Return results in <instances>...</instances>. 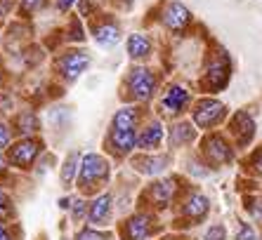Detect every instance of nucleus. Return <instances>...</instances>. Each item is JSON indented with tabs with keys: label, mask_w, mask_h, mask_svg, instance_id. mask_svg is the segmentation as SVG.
Returning a JSON list of instances; mask_svg holds the SVG:
<instances>
[{
	"label": "nucleus",
	"mask_w": 262,
	"mask_h": 240,
	"mask_svg": "<svg viewBox=\"0 0 262 240\" xmlns=\"http://www.w3.org/2000/svg\"><path fill=\"white\" fill-rule=\"evenodd\" d=\"M111 167L109 160L99 153H88L80 160V170H78V188L83 193H90L95 188H99L104 181L109 179Z\"/></svg>",
	"instance_id": "1"
},
{
	"label": "nucleus",
	"mask_w": 262,
	"mask_h": 240,
	"mask_svg": "<svg viewBox=\"0 0 262 240\" xmlns=\"http://www.w3.org/2000/svg\"><path fill=\"white\" fill-rule=\"evenodd\" d=\"M201 153H203V160H206L208 167H222V165H229L234 160L232 144L222 134H210V137L203 139Z\"/></svg>",
	"instance_id": "2"
},
{
	"label": "nucleus",
	"mask_w": 262,
	"mask_h": 240,
	"mask_svg": "<svg viewBox=\"0 0 262 240\" xmlns=\"http://www.w3.org/2000/svg\"><path fill=\"white\" fill-rule=\"evenodd\" d=\"M156 233V219L149 212H137L121 224L123 240H146Z\"/></svg>",
	"instance_id": "3"
},
{
	"label": "nucleus",
	"mask_w": 262,
	"mask_h": 240,
	"mask_svg": "<svg viewBox=\"0 0 262 240\" xmlns=\"http://www.w3.org/2000/svg\"><path fill=\"white\" fill-rule=\"evenodd\" d=\"M227 115V108L222 102H217V99H201V102L194 106V113H191V118H194V125L201 127V130H210V127H215L217 123H222V118Z\"/></svg>",
	"instance_id": "4"
},
{
	"label": "nucleus",
	"mask_w": 262,
	"mask_h": 240,
	"mask_svg": "<svg viewBox=\"0 0 262 240\" xmlns=\"http://www.w3.org/2000/svg\"><path fill=\"white\" fill-rule=\"evenodd\" d=\"M210 212V200L201 191H189L180 203V217L187 219V224H201Z\"/></svg>",
	"instance_id": "5"
},
{
	"label": "nucleus",
	"mask_w": 262,
	"mask_h": 240,
	"mask_svg": "<svg viewBox=\"0 0 262 240\" xmlns=\"http://www.w3.org/2000/svg\"><path fill=\"white\" fill-rule=\"evenodd\" d=\"M128 87H130V94L137 99V102H146L151 99L154 92H156V76H154L149 68H133L128 76Z\"/></svg>",
	"instance_id": "6"
},
{
	"label": "nucleus",
	"mask_w": 262,
	"mask_h": 240,
	"mask_svg": "<svg viewBox=\"0 0 262 240\" xmlns=\"http://www.w3.org/2000/svg\"><path fill=\"white\" fill-rule=\"evenodd\" d=\"M38 153H40V144L33 141V139H21L17 144L10 146V153H7V160L10 165L19 170H29L33 162H36Z\"/></svg>",
	"instance_id": "7"
},
{
	"label": "nucleus",
	"mask_w": 262,
	"mask_h": 240,
	"mask_svg": "<svg viewBox=\"0 0 262 240\" xmlns=\"http://www.w3.org/2000/svg\"><path fill=\"white\" fill-rule=\"evenodd\" d=\"M177 196V179L168 177V179H159L154 181L151 186L146 188V198L154 207H159V210H165V207H170V203L175 200Z\"/></svg>",
	"instance_id": "8"
},
{
	"label": "nucleus",
	"mask_w": 262,
	"mask_h": 240,
	"mask_svg": "<svg viewBox=\"0 0 262 240\" xmlns=\"http://www.w3.org/2000/svg\"><path fill=\"white\" fill-rule=\"evenodd\" d=\"M88 64H90V57H88L85 52H80V50H71V52H67L64 57H59L57 68H59L61 76H64L67 80H76L80 73L88 68Z\"/></svg>",
	"instance_id": "9"
},
{
	"label": "nucleus",
	"mask_w": 262,
	"mask_h": 240,
	"mask_svg": "<svg viewBox=\"0 0 262 240\" xmlns=\"http://www.w3.org/2000/svg\"><path fill=\"white\" fill-rule=\"evenodd\" d=\"M137 139H140V134L135 130H111L106 144L116 156H128L133 149H137Z\"/></svg>",
	"instance_id": "10"
},
{
	"label": "nucleus",
	"mask_w": 262,
	"mask_h": 240,
	"mask_svg": "<svg viewBox=\"0 0 262 240\" xmlns=\"http://www.w3.org/2000/svg\"><path fill=\"white\" fill-rule=\"evenodd\" d=\"M232 134L238 146H248L255 137V120L250 118L246 111H238L232 118Z\"/></svg>",
	"instance_id": "11"
},
{
	"label": "nucleus",
	"mask_w": 262,
	"mask_h": 240,
	"mask_svg": "<svg viewBox=\"0 0 262 240\" xmlns=\"http://www.w3.org/2000/svg\"><path fill=\"white\" fill-rule=\"evenodd\" d=\"M191 21V12L182 3H168L163 10V24L170 31H184Z\"/></svg>",
	"instance_id": "12"
},
{
	"label": "nucleus",
	"mask_w": 262,
	"mask_h": 240,
	"mask_svg": "<svg viewBox=\"0 0 262 240\" xmlns=\"http://www.w3.org/2000/svg\"><path fill=\"white\" fill-rule=\"evenodd\" d=\"M168 165H170V158L168 156H149V153L133 160V167L137 172L146 174V177H159V174H163L168 170Z\"/></svg>",
	"instance_id": "13"
},
{
	"label": "nucleus",
	"mask_w": 262,
	"mask_h": 240,
	"mask_svg": "<svg viewBox=\"0 0 262 240\" xmlns=\"http://www.w3.org/2000/svg\"><path fill=\"white\" fill-rule=\"evenodd\" d=\"M227 80H229V61H227V57L222 54V57H217L215 61H210L208 73H206V83L210 85L213 92H217L227 85Z\"/></svg>",
	"instance_id": "14"
},
{
	"label": "nucleus",
	"mask_w": 262,
	"mask_h": 240,
	"mask_svg": "<svg viewBox=\"0 0 262 240\" xmlns=\"http://www.w3.org/2000/svg\"><path fill=\"white\" fill-rule=\"evenodd\" d=\"M161 104H163V108L168 113L175 115V113H180V111H184V106L189 104V92L184 90L182 85H170V87L165 90Z\"/></svg>",
	"instance_id": "15"
},
{
	"label": "nucleus",
	"mask_w": 262,
	"mask_h": 240,
	"mask_svg": "<svg viewBox=\"0 0 262 240\" xmlns=\"http://www.w3.org/2000/svg\"><path fill=\"white\" fill-rule=\"evenodd\" d=\"M88 219H90L92 226H104V224L109 222L111 219V196L109 193H102L97 200H92Z\"/></svg>",
	"instance_id": "16"
},
{
	"label": "nucleus",
	"mask_w": 262,
	"mask_h": 240,
	"mask_svg": "<svg viewBox=\"0 0 262 240\" xmlns=\"http://www.w3.org/2000/svg\"><path fill=\"white\" fill-rule=\"evenodd\" d=\"M163 137H165V130L159 120H156V123H151L149 127H144V132H142L140 139H137V149L156 151L161 144H163Z\"/></svg>",
	"instance_id": "17"
},
{
	"label": "nucleus",
	"mask_w": 262,
	"mask_h": 240,
	"mask_svg": "<svg viewBox=\"0 0 262 240\" xmlns=\"http://www.w3.org/2000/svg\"><path fill=\"white\" fill-rule=\"evenodd\" d=\"M92 36L102 47H111V45H116L121 40V29L116 24H111V21H104V24L92 29Z\"/></svg>",
	"instance_id": "18"
},
{
	"label": "nucleus",
	"mask_w": 262,
	"mask_h": 240,
	"mask_svg": "<svg viewBox=\"0 0 262 240\" xmlns=\"http://www.w3.org/2000/svg\"><path fill=\"white\" fill-rule=\"evenodd\" d=\"M140 120V111L135 106H123L116 111L114 120H111V130H135Z\"/></svg>",
	"instance_id": "19"
},
{
	"label": "nucleus",
	"mask_w": 262,
	"mask_h": 240,
	"mask_svg": "<svg viewBox=\"0 0 262 240\" xmlns=\"http://www.w3.org/2000/svg\"><path fill=\"white\" fill-rule=\"evenodd\" d=\"M196 139V127L191 123H177L170 130V146H187Z\"/></svg>",
	"instance_id": "20"
},
{
	"label": "nucleus",
	"mask_w": 262,
	"mask_h": 240,
	"mask_svg": "<svg viewBox=\"0 0 262 240\" xmlns=\"http://www.w3.org/2000/svg\"><path fill=\"white\" fill-rule=\"evenodd\" d=\"M149 52H151V40L146 36L133 33V36L128 38V54L133 59H144V57H149Z\"/></svg>",
	"instance_id": "21"
},
{
	"label": "nucleus",
	"mask_w": 262,
	"mask_h": 240,
	"mask_svg": "<svg viewBox=\"0 0 262 240\" xmlns=\"http://www.w3.org/2000/svg\"><path fill=\"white\" fill-rule=\"evenodd\" d=\"M80 160H83V158H80L78 153H71V156L64 160V167H61V184H64V186H69V184L76 179V174H78V170H80Z\"/></svg>",
	"instance_id": "22"
},
{
	"label": "nucleus",
	"mask_w": 262,
	"mask_h": 240,
	"mask_svg": "<svg viewBox=\"0 0 262 240\" xmlns=\"http://www.w3.org/2000/svg\"><path fill=\"white\" fill-rule=\"evenodd\" d=\"M38 130V120L36 115L31 113V111H24V113L17 118V132L19 134H24V137H29L31 132H36Z\"/></svg>",
	"instance_id": "23"
},
{
	"label": "nucleus",
	"mask_w": 262,
	"mask_h": 240,
	"mask_svg": "<svg viewBox=\"0 0 262 240\" xmlns=\"http://www.w3.org/2000/svg\"><path fill=\"white\" fill-rule=\"evenodd\" d=\"M14 217V205L5 191H0V222H10Z\"/></svg>",
	"instance_id": "24"
},
{
	"label": "nucleus",
	"mask_w": 262,
	"mask_h": 240,
	"mask_svg": "<svg viewBox=\"0 0 262 240\" xmlns=\"http://www.w3.org/2000/svg\"><path fill=\"white\" fill-rule=\"evenodd\" d=\"M246 210L257 224H262V198H246Z\"/></svg>",
	"instance_id": "25"
},
{
	"label": "nucleus",
	"mask_w": 262,
	"mask_h": 240,
	"mask_svg": "<svg viewBox=\"0 0 262 240\" xmlns=\"http://www.w3.org/2000/svg\"><path fill=\"white\" fill-rule=\"evenodd\" d=\"M257 233H255V226L248 222H241L238 224V231H236V240H255Z\"/></svg>",
	"instance_id": "26"
},
{
	"label": "nucleus",
	"mask_w": 262,
	"mask_h": 240,
	"mask_svg": "<svg viewBox=\"0 0 262 240\" xmlns=\"http://www.w3.org/2000/svg\"><path fill=\"white\" fill-rule=\"evenodd\" d=\"M203 240H227V228L222 224H213V226L206 231Z\"/></svg>",
	"instance_id": "27"
},
{
	"label": "nucleus",
	"mask_w": 262,
	"mask_h": 240,
	"mask_svg": "<svg viewBox=\"0 0 262 240\" xmlns=\"http://www.w3.org/2000/svg\"><path fill=\"white\" fill-rule=\"evenodd\" d=\"M88 203L85 200H73V219H76V222H80V219H83V214H88Z\"/></svg>",
	"instance_id": "28"
},
{
	"label": "nucleus",
	"mask_w": 262,
	"mask_h": 240,
	"mask_svg": "<svg viewBox=\"0 0 262 240\" xmlns=\"http://www.w3.org/2000/svg\"><path fill=\"white\" fill-rule=\"evenodd\" d=\"M76 240H106V235L97 233V231H80Z\"/></svg>",
	"instance_id": "29"
},
{
	"label": "nucleus",
	"mask_w": 262,
	"mask_h": 240,
	"mask_svg": "<svg viewBox=\"0 0 262 240\" xmlns=\"http://www.w3.org/2000/svg\"><path fill=\"white\" fill-rule=\"evenodd\" d=\"M250 165H253V170H255V172L262 174V146L255 151V153H253V158H250Z\"/></svg>",
	"instance_id": "30"
},
{
	"label": "nucleus",
	"mask_w": 262,
	"mask_h": 240,
	"mask_svg": "<svg viewBox=\"0 0 262 240\" xmlns=\"http://www.w3.org/2000/svg\"><path fill=\"white\" fill-rule=\"evenodd\" d=\"M7 144H10V130H7V125L0 123V151L5 149Z\"/></svg>",
	"instance_id": "31"
},
{
	"label": "nucleus",
	"mask_w": 262,
	"mask_h": 240,
	"mask_svg": "<svg viewBox=\"0 0 262 240\" xmlns=\"http://www.w3.org/2000/svg\"><path fill=\"white\" fill-rule=\"evenodd\" d=\"M43 0H21V12H33Z\"/></svg>",
	"instance_id": "32"
},
{
	"label": "nucleus",
	"mask_w": 262,
	"mask_h": 240,
	"mask_svg": "<svg viewBox=\"0 0 262 240\" xmlns=\"http://www.w3.org/2000/svg\"><path fill=\"white\" fill-rule=\"evenodd\" d=\"M73 3H76V0H57V10H59V12H67Z\"/></svg>",
	"instance_id": "33"
},
{
	"label": "nucleus",
	"mask_w": 262,
	"mask_h": 240,
	"mask_svg": "<svg viewBox=\"0 0 262 240\" xmlns=\"http://www.w3.org/2000/svg\"><path fill=\"white\" fill-rule=\"evenodd\" d=\"M0 240H12V235H10V231H7L3 224H0Z\"/></svg>",
	"instance_id": "34"
},
{
	"label": "nucleus",
	"mask_w": 262,
	"mask_h": 240,
	"mask_svg": "<svg viewBox=\"0 0 262 240\" xmlns=\"http://www.w3.org/2000/svg\"><path fill=\"white\" fill-rule=\"evenodd\" d=\"M161 240H187V238H180V235H168V238H161Z\"/></svg>",
	"instance_id": "35"
},
{
	"label": "nucleus",
	"mask_w": 262,
	"mask_h": 240,
	"mask_svg": "<svg viewBox=\"0 0 262 240\" xmlns=\"http://www.w3.org/2000/svg\"><path fill=\"white\" fill-rule=\"evenodd\" d=\"M5 162H7V160H5L3 156H0V170H5Z\"/></svg>",
	"instance_id": "36"
},
{
	"label": "nucleus",
	"mask_w": 262,
	"mask_h": 240,
	"mask_svg": "<svg viewBox=\"0 0 262 240\" xmlns=\"http://www.w3.org/2000/svg\"><path fill=\"white\" fill-rule=\"evenodd\" d=\"M0 83H3V73H0Z\"/></svg>",
	"instance_id": "37"
}]
</instances>
